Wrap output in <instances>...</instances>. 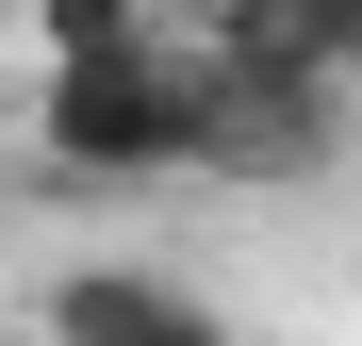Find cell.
Listing matches in <instances>:
<instances>
[{
  "label": "cell",
  "mask_w": 362,
  "mask_h": 346,
  "mask_svg": "<svg viewBox=\"0 0 362 346\" xmlns=\"http://www.w3.org/2000/svg\"><path fill=\"white\" fill-rule=\"evenodd\" d=\"M49 346H230V313L181 297L165 264H83V280H49Z\"/></svg>",
  "instance_id": "obj_3"
},
{
  "label": "cell",
  "mask_w": 362,
  "mask_h": 346,
  "mask_svg": "<svg viewBox=\"0 0 362 346\" xmlns=\"http://www.w3.org/2000/svg\"><path fill=\"white\" fill-rule=\"evenodd\" d=\"M198 50H230V67H280V83H329V99H362V0H214V33Z\"/></svg>",
  "instance_id": "obj_4"
},
{
  "label": "cell",
  "mask_w": 362,
  "mask_h": 346,
  "mask_svg": "<svg viewBox=\"0 0 362 346\" xmlns=\"http://www.w3.org/2000/svg\"><path fill=\"white\" fill-rule=\"evenodd\" d=\"M33 33H49V67H66V50H132L148 17H132V0H33Z\"/></svg>",
  "instance_id": "obj_5"
},
{
  "label": "cell",
  "mask_w": 362,
  "mask_h": 346,
  "mask_svg": "<svg viewBox=\"0 0 362 346\" xmlns=\"http://www.w3.org/2000/svg\"><path fill=\"white\" fill-rule=\"evenodd\" d=\"M346 115L362 99H329V83L198 50V182H313V165H346Z\"/></svg>",
  "instance_id": "obj_2"
},
{
  "label": "cell",
  "mask_w": 362,
  "mask_h": 346,
  "mask_svg": "<svg viewBox=\"0 0 362 346\" xmlns=\"http://www.w3.org/2000/svg\"><path fill=\"white\" fill-rule=\"evenodd\" d=\"M49 165H66V182H181V165H198V50L181 33L66 50V67H49Z\"/></svg>",
  "instance_id": "obj_1"
}]
</instances>
